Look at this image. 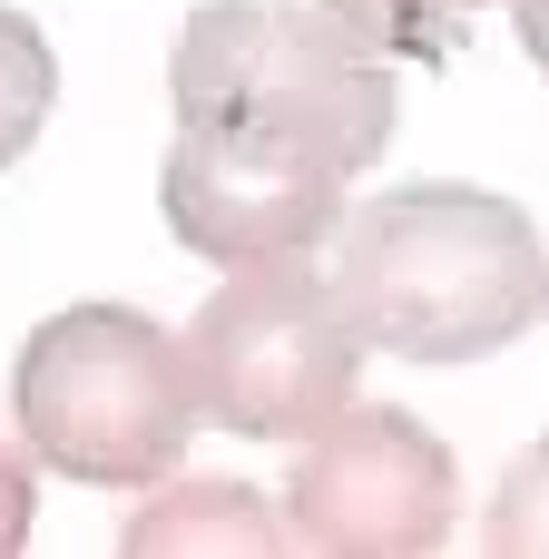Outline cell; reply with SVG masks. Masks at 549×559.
<instances>
[{"instance_id":"3957f363","label":"cell","mask_w":549,"mask_h":559,"mask_svg":"<svg viewBox=\"0 0 549 559\" xmlns=\"http://www.w3.org/2000/svg\"><path fill=\"white\" fill-rule=\"evenodd\" d=\"M10 423L29 462H49L59 481L147 491L187 462V432L206 423L187 334H167L138 305H59L49 324H29L10 364Z\"/></svg>"},{"instance_id":"6da1fadb","label":"cell","mask_w":549,"mask_h":559,"mask_svg":"<svg viewBox=\"0 0 549 559\" xmlns=\"http://www.w3.org/2000/svg\"><path fill=\"white\" fill-rule=\"evenodd\" d=\"M334 305L363 334V354L403 364H481L521 344L549 314V246L521 197L501 187H383L334 216Z\"/></svg>"},{"instance_id":"8fae6325","label":"cell","mask_w":549,"mask_h":559,"mask_svg":"<svg viewBox=\"0 0 549 559\" xmlns=\"http://www.w3.org/2000/svg\"><path fill=\"white\" fill-rule=\"evenodd\" d=\"M29 521H39V481H29V462L0 442V559L29 550Z\"/></svg>"},{"instance_id":"9c48e42d","label":"cell","mask_w":549,"mask_h":559,"mask_svg":"<svg viewBox=\"0 0 549 559\" xmlns=\"http://www.w3.org/2000/svg\"><path fill=\"white\" fill-rule=\"evenodd\" d=\"M49 108H59V59H49V29H39L29 10H10V0H0V167H20V157L39 147Z\"/></svg>"},{"instance_id":"5b68a950","label":"cell","mask_w":549,"mask_h":559,"mask_svg":"<svg viewBox=\"0 0 549 559\" xmlns=\"http://www.w3.org/2000/svg\"><path fill=\"white\" fill-rule=\"evenodd\" d=\"M285 540L314 559H432L462 531V462L403 403H344L295 442Z\"/></svg>"},{"instance_id":"ba28073f","label":"cell","mask_w":549,"mask_h":559,"mask_svg":"<svg viewBox=\"0 0 549 559\" xmlns=\"http://www.w3.org/2000/svg\"><path fill=\"white\" fill-rule=\"evenodd\" d=\"M363 49H383V59H422V69H442V59H462V39H472V20L491 10V0H324Z\"/></svg>"},{"instance_id":"7a4b0ae2","label":"cell","mask_w":549,"mask_h":559,"mask_svg":"<svg viewBox=\"0 0 549 559\" xmlns=\"http://www.w3.org/2000/svg\"><path fill=\"white\" fill-rule=\"evenodd\" d=\"M177 118L246 128L314 147L324 167L363 177L393 147V59L363 49L324 0H206L167 49Z\"/></svg>"},{"instance_id":"277c9868","label":"cell","mask_w":549,"mask_h":559,"mask_svg":"<svg viewBox=\"0 0 549 559\" xmlns=\"http://www.w3.org/2000/svg\"><path fill=\"white\" fill-rule=\"evenodd\" d=\"M187 373H196L206 423H226L246 442H305L314 423H334L354 403L363 334L344 324L314 255H265V265H226V285L196 305Z\"/></svg>"},{"instance_id":"30bf717a","label":"cell","mask_w":549,"mask_h":559,"mask_svg":"<svg viewBox=\"0 0 549 559\" xmlns=\"http://www.w3.org/2000/svg\"><path fill=\"white\" fill-rule=\"evenodd\" d=\"M481 550L491 559H549V442H530L501 472V491L481 511Z\"/></svg>"},{"instance_id":"8992f818","label":"cell","mask_w":549,"mask_h":559,"mask_svg":"<svg viewBox=\"0 0 549 559\" xmlns=\"http://www.w3.org/2000/svg\"><path fill=\"white\" fill-rule=\"evenodd\" d=\"M344 167H324L314 147L285 138H246V128H206L177 118L167 157H157V216L187 255L206 265H265V255H314L344 216Z\"/></svg>"},{"instance_id":"7c38bea8","label":"cell","mask_w":549,"mask_h":559,"mask_svg":"<svg viewBox=\"0 0 549 559\" xmlns=\"http://www.w3.org/2000/svg\"><path fill=\"white\" fill-rule=\"evenodd\" d=\"M511 29H521V59L549 79V0H511Z\"/></svg>"},{"instance_id":"52a82bcc","label":"cell","mask_w":549,"mask_h":559,"mask_svg":"<svg viewBox=\"0 0 549 559\" xmlns=\"http://www.w3.org/2000/svg\"><path fill=\"white\" fill-rule=\"evenodd\" d=\"M128 559H285V511L236 472H157L147 501L118 521Z\"/></svg>"}]
</instances>
